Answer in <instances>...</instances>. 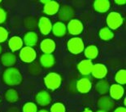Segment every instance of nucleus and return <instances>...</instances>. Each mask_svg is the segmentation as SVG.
I'll return each instance as SVG.
<instances>
[{"instance_id": "21", "label": "nucleus", "mask_w": 126, "mask_h": 112, "mask_svg": "<svg viewBox=\"0 0 126 112\" xmlns=\"http://www.w3.org/2000/svg\"><path fill=\"white\" fill-rule=\"evenodd\" d=\"M94 7L98 12H106L110 8V2L108 0H97L94 2Z\"/></svg>"}, {"instance_id": "30", "label": "nucleus", "mask_w": 126, "mask_h": 112, "mask_svg": "<svg viewBox=\"0 0 126 112\" xmlns=\"http://www.w3.org/2000/svg\"><path fill=\"white\" fill-rule=\"evenodd\" d=\"M8 38V32L3 27H0V43L6 41Z\"/></svg>"}, {"instance_id": "32", "label": "nucleus", "mask_w": 126, "mask_h": 112, "mask_svg": "<svg viewBox=\"0 0 126 112\" xmlns=\"http://www.w3.org/2000/svg\"><path fill=\"white\" fill-rule=\"evenodd\" d=\"M114 112H126V109L125 107H118Z\"/></svg>"}, {"instance_id": "23", "label": "nucleus", "mask_w": 126, "mask_h": 112, "mask_svg": "<svg viewBox=\"0 0 126 112\" xmlns=\"http://www.w3.org/2000/svg\"><path fill=\"white\" fill-rule=\"evenodd\" d=\"M98 54V47L94 46V45H90L86 48L85 49V55L89 60L94 59L97 57Z\"/></svg>"}, {"instance_id": "26", "label": "nucleus", "mask_w": 126, "mask_h": 112, "mask_svg": "<svg viewBox=\"0 0 126 112\" xmlns=\"http://www.w3.org/2000/svg\"><path fill=\"white\" fill-rule=\"evenodd\" d=\"M99 36L103 40H110L113 38L114 34L109 28L108 27H104L103 29H101V30L99 31Z\"/></svg>"}, {"instance_id": "29", "label": "nucleus", "mask_w": 126, "mask_h": 112, "mask_svg": "<svg viewBox=\"0 0 126 112\" xmlns=\"http://www.w3.org/2000/svg\"><path fill=\"white\" fill-rule=\"evenodd\" d=\"M66 109L63 104L57 102L55 103L50 108V112H65Z\"/></svg>"}, {"instance_id": "7", "label": "nucleus", "mask_w": 126, "mask_h": 112, "mask_svg": "<svg viewBox=\"0 0 126 112\" xmlns=\"http://www.w3.org/2000/svg\"><path fill=\"white\" fill-rule=\"evenodd\" d=\"M68 30L71 34L77 35L81 33L83 30V25L79 20L72 19L68 25Z\"/></svg>"}, {"instance_id": "16", "label": "nucleus", "mask_w": 126, "mask_h": 112, "mask_svg": "<svg viewBox=\"0 0 126 112\" xmlns=\"http://www.w3.org/2000/svg\"><path fill=\"white\" fill-rule=\"evenodd\" d=\"M91 87H92V84L86 78L81 79L77 83V89L81 93H87L91 89Z\"/></svg>"}, {"instance_id": "15", "label": "nucleus", "mask_w": 126, "mask_h": 112, "mask_svg": "<svg viewBox=\"0 0 126 112\" xmlns=\"http://www.w3.org/2000/svg\"><path fill=\"white\" fill-rule=\"evenodd\" d=\"M94 64L92 63V61L90 60H84L81 61V62L78 64L77 68H78L79 71L81 72L82 74L84 75H88L91 73L92 71Z\"/></svg>"}, {"instance_id": "5", "label": "nucleus", "mask_w": 126, "mask_h": 112, "mask_svg": "<svg viewBox=\"0 0 126 112\" xmlns=\"http://www.w3.org/2000/svg\"><path fill=\"white\" fill-rule=\"evenodd\" d=\"M37 57V53L33 47H25L21 48L20 52V60L26 63H30L35 60Z\"/></svg>"}, {"instance_id": "12", "label": "nucleus", "mask_w": 126, "mask_h": 112, "mask_svg": "<svg viewBox=\"0 0 126 112\" xmlns=\"http://www.w3.org/2000/svg\"><path fill=\"white\" fill-rule=\"evenodd\" d=\"M40 47L45 54H51L55 49V43L50 39H46L42 41Z\"/></svg>"}, {"instance_id": "1", "label": "nucleus", "mask_w": 126, "mask_h": 112, "mask_svg": "<svg viewBox=\"0 0 126 112\" xmlns=\"http://www.w3.org/2000/svg\"><path fill=\"white\" fill-rule=\"evenodd\" d=\"M3 81L9 86H16L22 82V74L17 68L10 67L4 71L2 76Z\"/></svg>"}, {"instance_id": "25", "label": "nucleus", "mask_w": 126, "mask_h": 112, "mask_svg": "<svg viewBox=\"0 0 126 112\" xmlns=\"http://www.w3.org/2000/svg\"><path fill=\"white\" fill-rule=\"evenodd\" d=\"M5 99L9 102H16L19 99L18 92L15 89H8L5 92Z\"/></svg>"}, {"instance_id": "11", "label": "nucleus", "mask_w": 126, "mask_h": 112, "mask_svg": "<svg viewBox=\"0 0 126 112\" xmlns=\"http://www.w3.org/2000/svg\"><path fill=\"white\" fill-rule=\"evenodd\" d=\"M38 26L40 29V31L42 34L47 35L50 33L52 30V24L50 22V21L48 19L47 17H42L41 19L39 20Z\"/></svg>"}, {"instance_id": "17", "label": "nucleus", "mask_w": 126, "mask_h": 112, "mask_svg": "<svg viewBox=\"0 0 126 112\" xmlns=\"http://www.w3.org/2000/svg\"><path fill=\"white\" fill-rule=\"evenodd\" d=\"M23 44H24L23 40L18 36H14L12 38H11L8 42L10 49L13 52L20 50L23 47Z\"/></svg>"}, {"instance_id": "20", "label": "nucleus", "mask_w": 126, "mask_h": 112, "mask_svg": "<svg viewBox=\"0 0 126 112\" xmlns=\"http://www.w3.org/2000/svg\"><path fill=\"white\" fill-rule=\"evenodd\" d=\"M1 61L5 66H12L16 62V57L13 53L7 52L2 56Z\"/></svg>"}, {"instance_id": "4", "label": "nucleus", "mask_w": 126, "mask_h": 112, "mask_svg": "<svg viewBox=\"0 0 126 112\" xmlns=\"http://www.w3.org/2000/svg\"><path fill=\"white\" fill-rule=\"evenodd\" d=\"M68 48L73 54H79L85 48L84 43L80 38H72L68 42Z\"/></svg>"}, {"instance_id": "27", "label": "nucleus", "mask_w": 126, "mask_h": 112, "mask_svg": "<svg viewBox=\"0 0 126 112\" xmlns=\"http://www.w3.org/2000/svg\"><path fill=\"white\" fill-rule=\"evenodd\" d=\"M115 79L119 84H126V70H120L116 73V76H115Z\"/></svg>"}, {"instance_id": "9", "label": "nucleus", "mask_w": 126, "mask_h": 112, "mask_svg": "<svg viewBox=\"0 0 126 112\" xmlns=\"http://www.w3.org/2000/svg\"><path fill=\"white\" fill-rule=\"evenodd\" d=\"M74 16V11L72 7L68 5H63L59 12V17L62 21H71Z\"/></svg>"}, {"instance_id": "37", "label": "nucleus", "mask_w": 126, "mask_h": 112, "mask_svg": "<svg viewBox=\"0 0 126 112\" xmlns=\"http://www.w3.org/2000/svg\"><path fill=\"white\" fill-rule=\"evenodd\" d=\"M1 51H2V47H1V46H0V53H1Z\"/></svg>"}, {"instance_id": "31", "label": "nucleus", "mask_w": 126, "mask_h": 112, "mask_svg": "<svg viewBox=\"0 0 126 112\" xmlns=\"http://www.w3.org/2000/svg\"><path fill=\"white\" fill-rule=\"evenodd\" d=\"M7 19V12L4 9L0 7V24L3 23Z\"/></svg>"}, {"instance_id": "35", "label": "nucleus", "mask_w": 126, "mask_h": 112, "mask_svg": "<svg viewBox=\"0 0 126 112\" xmlns=\"http://www.w3.org/2000/svg\"><path fill=\"white\" fill-rule=\"evenodd\" d=\"M38 112H49V111H47V110H41V111H39Z\"/></svg>"}, {"instance_id": "2", "label": "nucleus", "mask_w": 126, "mask_h": 112, "mask_svg": "<svg viewBox=\"0 0 126 112\" xmlns=\"http://www.w3.org/2000/svg\"><path fill=\"white\" fill-rule=\"evenodd\" d=\"M61 82H62L61 76L59 74L55 73V72L49 73L44 78V83L46 86L50 90L57 89L60 86Z\"/></svg>"}, {"instance_id": "6", "label": "nucleus", "mask_w": 126, "mask_h": 112, "mask_svg": "<svg viewBox=\"0 0 126 112\" xmlns=\"http://www.w3.org/2000/svg\"><path fill=\"white\" fill-rule=\"evenodd\" d=\"M41 2L44 3V12L47 15H55L57 13L60 9V4L55 1L50 0H42Z\"/></svg>"}, {"instance_id": "10", "label": "nucleus", "mask_w": 126, "mask_h": 112, "mask_svg": "<svg viewBox=\"0 0 126 112\" xmlns=\"http://www.w3.org/2000/svg\"><path fill=\"white\" fill-rule=\"evenodd\" d=\"M109 92L111 98L115 100H119L124 95L125 89L120 84H112L109 89Z\"/></svg>"}, {"instance_id": "18", "label": "nucleus", "mask_w": 126, "mask_h": 112, "mask_svg": "<svg viewBox=\"0 0 126 112\" xmlns=\"http://www.w3.org/2000/svg\"><path fill=\"white\" fill-rule=\"evenodd\" d=\"M53 34L57 37H62L64 34H66L67 31V27L63 22L58 21L54 24V25L52 26V30Z\"/></svg>"}, {"instance_id": "24", "label": "nucleus", "mask_w": 126, "mask_h": 112, "mask_svg": "<svg viewBox=\"0 0 126 112\" xmlns=\"http://www.w3.org/2000/svg\"><path fill=\"white\" fill-rule=\"evenodd\" d=\"M109 89L110 85L108 82L107 80H104V79H101L100 81H98L96 84V90L100 94H106L109 91Z\"/></svg>"}, {"instance_id": "22", "label": "nucleus", "mask_w": 126, "mask_h": 112, "mask_svg": "<svg viewBox=\"0 0 126 112\" xmlns=\"http://www.w3.org/2000/svg\"><path fill=\"white\" fill-rule=\"evenodd\" d=\"M40 62L43 67L50 68L55 64V57L52 54H45L44 53L40 58Z\"/></svg>"}, {"instance_id": "19", "label": "nucleus", "mask_w": 126, "mask_h": 112, "mask_svg": "<svg viewBox=\"0 0 126 112\" xmlns=\"http://www.w3.org/2000/svg\"><path fill=\"white\" fill-rule=\"evenodd\" d=\"M37 42V34L35 32L30 31L28 32L24 37V43L25 44L26 46L28 47H33L36 45Z\"/></svg>"}, {"instance_id": "38", "label": "nucleus", "mask_w": 126, "mask_h": 112, "mask_svg": "<svg viewBox=\"0 0 126 112\" xmlns=\"http://www.w3.org/2000/svg\"><path fill=\"white\" fill-rule=\"evenodd\" d=\"M0 2H1V1H0Z\"/></svg>"}, {"instance_id": "8", "label": "nucleus", "mask_w": 126, "mask_h": 112, "mask_svg": "<svg viewBox=\"0 0 126 112\" xmlns=\"http://www.w3.org/2000/svg\"><path fill=\"white\" fill-rule=\"evenodd\" d=\"M91 74L97 79H103L108 74V69L103 64H95L93 66Z\"/></svg>"}, {"instance_id": "14", "label": "nucleus", "mask_w": 126, "mask_h": 112, "mask_svg": "<svg viewBox=\"0 0 126 112\" xmlns=\"http://www.w3.org/2000/svg\"><path fill=\"white\" fill-rule=\"evenodd\" d=\"M98 106L102 109V111H111L114 107V102L109 97H102L99 98L98 102Z\"/></svg>"}, {"instance_id": "28", "label": "nucleus", "mask_w": 126, "mask_h": 112, "mask_svg": "<svg viewBox=\"0 0 126 112\" xmlns=\"http://www.w3.org/2000/svg\"><path fill=\"white\" fill-rule=\"evenodd\" d=\"M37 107L33 102H27L23 106V112H37Z\"/></svg>"}, {"instance_id": "33", "label": "nucleus", "mask_w": 126, "mask_h": 112, "mask_svg": "<svg viewBox=\"0 0 126 112\" xmlns=\"http://www.w3.org/2000/svg\"><path fill=\"white\" fill-rule=\"evenodd\" d=\"M116 4H120V5H123V4H125V0H116L115 1Z\"/></svg>"}, {"instance_id": "13", "label": "nucleus", "mask_w": 126, "mask_h": 112, "mask_svg": "<svg viewBox=\"0 0 126 112\" xmlns=\"http://www.w3.org/2000/svg\"><path fill=\"white\" fill-rule=\"evenodd\" d=\"M36 101L37 104H39L40 106H47L50 103L51 101V97L49 94V92L47 91H40L36 96Z\"/></svg>"}, {"instance_id": "3", "label": "nucleus", "mask_w": 126, "mask_h": 112, "mask_svg": "<svg viewBox=\"0 0 126 112\" xmlns=\"http://www.w3.org/2000/svg\"><path fill=\"white\" fill-rule=\"evenodd\" d=\"M107 23L110 30H116L123 24V18L119 12H112L107 17Z\"/></svg>"}, {"instance_id": "36", "label": "nucleus", "mask_w": 126, "mask_h": 112, "mask_svg": "<svg viewBox=\"0 0 126 112\" xmlns=\"http://www.w3.org/2000/svg\"><path fill=\"white\" fill-rule=\"evenodd\" d=\"M98 112H107V111H98Z\"/></svg>"}, {"instance_id": "34", "label": "nucleus", "mask_w": 126, "mask_h": 112, "mask_svg": "<svg viewBox=\"0 0 126 112\" xmlns=\"http://www.w3.org/2000/svg\"><path fill=\"white\" fill-rule=\"evenodd\" d=\"M83 112H93V111H91V110H90V109L86 108V109H85V110L84 111H83Z\"/></svg>"}]
</instances>
